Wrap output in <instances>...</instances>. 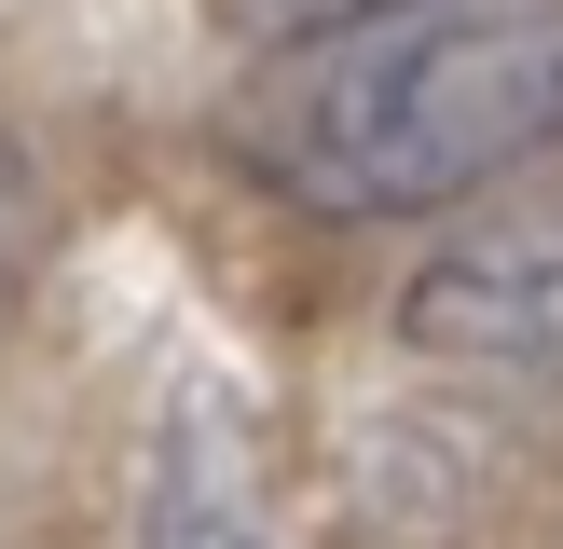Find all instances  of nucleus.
<instances>
[{
	"label": "nucleus",
	"instance_id": "obj_1",
	"mask_svg": "<svg viewBox=\"0 0 563 549\" xmlns=\"http://www.w3.org/2000/svg\"><path fill=\"white\" fill-rule=\"evenodd\" d=\"M220 152L302 220H427L563 152V0H344L234 69Z\"/></svg>",
	"mask_w": 563,
	"mask_h": 549
},
{
	"label": "nucleus",
	"instance_id": "obj_2",
	"mask_svg": "<svg viewBox=\"0 0 563 549\" xmlns=\"http://www.w3.org/2000/svg\"><path fill=\"white\" fill-rule=\"evenodd\" d=\"M399 329L427 357H550L563 344V206H482L399 289Z\"/></svg>",
	"mask_w": 563,
	"mask_h": 549
},
{
	"label": "nucleus",
	"instance_id": "obj_3",
	"mask_svg": "<svg viewBox=\"0 0 563 549\" xmlns=\"http://www.w3.org/2000/svg\"><path fill=\"white\" fill-rule=\"evenodd\" d=\"M152 549H275V536H262L220 481H192V467H179V481L152 494Z\"/></svg>",
	"mask_w": 563,
	"mask_h": 549
}]
</instances>
